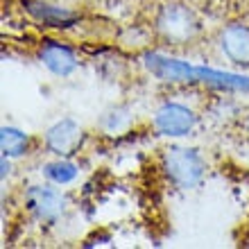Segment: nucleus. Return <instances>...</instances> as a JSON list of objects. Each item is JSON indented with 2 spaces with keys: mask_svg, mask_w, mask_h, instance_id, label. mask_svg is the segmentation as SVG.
<instances>
[{
  "mask_svg": "<svg viewBox=\"0 0 249 249\" xmlns=\"http://www.w3.org/2000/svg\"><path fill=\"white\" fill-rule=\"evenodd\" d=\"M143 66L152 77L161 82H197L213 89H227V91H249V77L236 72H222L204 66H193L188 61L172 59L157 53L143 54Z\"/></svg>",
  "mask_w": 249,
  "mask_h": 249,
  "instance_id": "obj_1",
  "label": "nucleus"
},
{
  "mask_svg": "<svg viewBox=\"0 0 249 249\" xmlns=\"http://www.w3.org/2000/svg\"><path fill=\"white\" fill-rule=\"evenodd\" d=\"M163 170L172 184L195 188L204 177V159L193 147H168L163 152Z\"/></svg>",
  "mask_w": 249,
  "mask_h": 249,
  "instance_id": "obj_2",
  "label": "nucleus"
},
{
  "mask_svg": "<svg viewBox=\"0 0 249 249\" xmlns=\"http://www.w3.org/2000/svg\"><path fill=\"white\" fill-rule=\"evenodd\" d=\"M157 27H159V32L163 34L168 41H172V43H186L199 30L195 14L184 5L163 7L157 18Z\"/></svg>",
  "mask_w": 249,
  "mask_h": 249,
  "instance_id": "obj_3",
  "label": "nucleus"
},
{
  "mask_svg": "<svg viewBox=\"0 0 249 249\" xmlns=\"http://www.w3.org/2000/svg\"><path fill=\"white\" fill-rule=\"evenodd\" d=\"M195 123H197L195 113L190 111L188 107L175 105V102H168L154 113V129L161 136H170V138L186 136V134L193 131Z\"/></svg>",
  "mask_w": 249,
  "mask_h": 249,
  "instance_id": "obj_4",
  "label": "nucleus"
},
{
  "mask_svg": "<svg viewBox=\"0 0 249 249\" xmlns=\"http://www.w3.org/2000/svg\"><path fill=\"white\" fill-rule=\"evenodd\" d=\"M25 206L39 220L53 222L66 211L68 199H66V195H61L59 190L50 188V186H32L25 193Z\"/></svg>",
  "mask_w": 249,
  "mask_h": 249,
  "instance_id": "obj_5",
  "label": "nucleus"
},
{
  "mask_svg": "<svg viewBox=\"0 0 249 249\" xmlns=\"http://www.w3.org/2000/svg\"><path fill=\"white\" fill-rule=\"evenodd\" d=\"M84 141V131L75 120L64 118L59 123H54L50 129L46 131V145L48 150L59 154V157H71L77 152V147Z\"/></svg>",
  "mask_w": 249,
  "mask_h": 249,
  "instance_id": "obj_6",
  "label": "nucleus"
},
{
  "mask_svg": "<svg viewBox=\"0 0 249 249\" xmlns=\"http://www.w3.org/2000/svg\"><path fill=\"white\" fill-rule=\"evenodd\" d=\"M23 7L34 20H39L48 27H54V30H66V27L75 25L79 20V14L64 9V7L48 5V2H41V0H23Z\"/></svg>",
  "mask_w": 249,
  "mask_h": 249,
  "instance_id": "obj_7",
  "label": "nucleus"
},
{
  "mask_svg": "<svg viewBox=\"0 0 249 249\" xmlns=\"http://www.w3.org/2000/svg\"><path fill=\"white\" fill-rule=\"evenodd\" d=\"M39 57L43 61V66L53 75H57V77H68V75H72V72L77 71V66H79L77 57H75V53H72L71 48L61 46L57 41H46L43 48H41Z\"/></svg>",
  "mask_w": 249,
  "mask_h": 249,
  "instance_id": "obj_8",
  "label": "nucleus"
},
{
  "mask_svg": "<svg viewBox=\"0 0 249 249\" xmlns=\"http://www.w3.org/2000/svg\"><path fill=\"white\" fill-rule=\"evenodd\" d=\"M222 53L238 66H249V27L229 25L220 36Z\"/></svg>",
  "mask_w": 249,
  "mask_h": 249,
  "instance_id": "obj_9",
  "label": "nucleus"
},
{
  "mask_svg": "<svg viewBox=\"0 0 249 249\" xmlns=\"http://www.w3.org/2000/svg\"><path fill=\"white\" fill-rule=\"evenodd\" d=\"M27 145H30L27 134H23V131L16 129V127H2V131H0L2 157H7V159L23 157V154L27 152Z\"/></svg>",
  "mask_w": 249,
  "mask_h": 249,
  "instance_id": "obj_10",
  "label": "nucleus"
},
{
  "mask_svg": "<svg viewBox=\"0 0 249 249\" xmlns=\"http://www.w3.org/2000/svg\"><path fill=\"white\" fill-rule=\"evenodd\" d=\"M43 175H46L53 184L57 186H66L71 184V181H75V177H77V165L71 163V161H64V159H59V161H53V163H48L46 168H43Z\"/></svg>",
  "mask_w": 249,
  "mask_h": 249,
  "instance_id": "obj_11",
  "label": "nucleus"
}]
</instances>
